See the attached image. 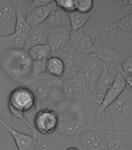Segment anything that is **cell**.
<instances>
[{"label": "cell", "mask_w": 132, "mask_h": 150, "mask_svg": "<svg viewBox=\"0 0 132 150\" xmlns=\"http://www.w3.org/2000/svg\"><path fill=\"white\" fill-rule=\"evenodd\" d=\"M32 91L36 103V112L42 109L57 111L59 103L65 101L64 80L45 73L35 78H30L23 84Z\"/></svg>", "instance_id": "6da1fadb"}, {"label": "cell", "mask_w": 132, "mask_h": 150, "mask_svg": "<svg viewBox=\"0 0 132 150\" xmlns=\"http://www.w3.org/2000/svg\"><path fill=\"white\" fill-rule=\"evenodd\" d=\"M96 128L132 132V90L126 86L121 96L104 110Z\"/></svg>", "instance_id": "7a4b0ae2"}, {"label": "cell", "mask_w": 132, "mask_h": 150, "mask_svg": "<svg viewBox=\"0 0 132 150\" xmlns=\"http://www.w3.org/2000/svg\"><path fill=\"white\" fill-rule=\"evenodd\" d=\"M86 109L66 100L65 103L58 104L57 107L59 118L58 131L62 137L65 138L79 137L82 133L95 127L96 121L86 119L83 112Z\"/></svg>", "instance_id": "3957f363"}, {"label": "cell", "mask_w": 132, "mask_h": 150, "mask_svg": "<svg viewBox=\"0 0 132 150\" xmlns=\"http://www.w3.org/2000/svg\"><path fill=\"white\" fill-rule=\"evenodd\" d=\"M32 59L27 50H4L0 55V69L7 78L13 83L23 85L30 79Z\"/></svg>", "instance_id": "277c9868"}, {"label": "cell", "mask_w": 132, "mask_h": 150, "mask_svg": "<svg viewBox=\"0 0 132 150\" xmlns=\"http://www.w3.org/2000/svg\"><path fill=\"white\" fill-rule=\"evenodd\" d=\"M36 103L34 94L26 86L16 87L8 96V108L15 119H20L32 131V122L36 113Z\"/></svg>", "instance_id": "5b68a950"}, {"label": "cell", "mask_w": 132, "mask_h": 150, "mask_svg": "<svg viewBox=\"0 0 132 150\" xmlns=\"http://www.w3.org/2000/svg\"><path fill=\"white\" fill-rule=\"evenodd\" d=\"M84 30L93 40H99L106 45L114 49H120L121 45L131 38L119 29L114 22L106 21L104 22L91 23L84 27Z\"/></svg>", "instance_id": "8992f818"}, {"label": "cell", "mask_w": 132, "mask_h": 150, "mask_svg": "<svg viewBox=\"0 0 132 150\" xmlns=\"http://www.w3.org/2000/svg\"><path fill=\"white\" fill-rule=\"evenodd\" d=\"M36 141L34 150H65L70 145H79V137L65 138L58 131L50 135H42L32 131Z\"/></svg>", "instance_id": "52a82bcc"}, {"label": "cell", "mask_w": 132, "mask_h": 150, "mask_svg": "<svg viewBox=\"0 0 132 150\" xmlns=\"http://www.w3.org/2000/svg\"><path fill=\"white\" fill-rule=\"evenodd\" d=\"M103 67V63L93 55L83 56L81 70L78 76L90 92H93L96 82L102 73Z\"/></svg>", "instance_id": "ba28073f"}, {"label": "cell", "mask_w": 132, "mask_h": 150, "mask_svg": "<svg viewBox=\"0 0 132 150\" xmlns=\"http://www.w3.org/2000/svg\"><path fill=\"white\" fill-rule=\"evenodd\" d=\"M58 122L59 118L56 110L42 109L35 113L32 126L34 131L40 134L50 135L58 131Z\"/></svg>", "instance_id": "9c48e42d"}, {"label": "cell", "mask_w": 132, "mask_h": 150, "mask_svg": "<svg viewBox=\"0 0 132 150\" xmlns=\"http://www.w3.org/2000/svg\"><path fill=\"white\" fill-rule=\"evenodd\" d=\"M52 56L60 58L64 63L65 71L63 80L72 79L79 74L84 56L76 52L68 45L64 49L54 52Z\"/></svg>", "instance_id": "30bf717a"}, {"label": "cell", "mask_w": 132, "mask_h": 150, "mask_svg": "<svg viewBox=\"0 0 132 150\" xmlns=\"http://www.w3.org/2000/svg\"><path fill=\"white\" fill-rule=\"evenodd\" d=\"M82 150H110L104 130L96 127L82 133L79 136Z\"/></svg>", "instance_id": "8fae6325"}, {"label": "cell", "mask_w": 132, "mask_h": 150, "mask_svg": "<svg viewBox=\"0 0 132 150\" xmlns=\"http://www.w3.org/2000/svg\"><path fill=\"white\" fill-rule=\"evenodd\" d=\"M93 42L96 47V52L92 55L100 59L108 67L109 66L114 67L115 65H121L127 56L120 49L107 46L99 40L95 39Z\"/></svg>", "instance_id": "7c38bea8"}, {"label": "cell", "mask_w": 132, "mask_h": 150, "mask_svg": "<svg viewBox=\"0 0 132 150\" xmlns=\"http://www.w3.org/2000/svg\"><path fill=\"white\" fill-rule=\"evenodd\" d=\"M16 22V9L11 1L0 0V36L14 33Z\"/></svg>", "instance_id": "4fadbf2b"}, {"label": "cell", "mask_w": 132, "mask_h": 150, "mask_svg": "<svg viewBox=\"0 0 132 150\" xmlns=\"http://www.w3.org/2000/svg\"><path fill=\"white\" fill-rule=\"evenodd\" d=\"M68 45L82 56L92 55L96 52L93 40L84 30L83 28L72 31Z\"/></svg>", "instance_id": "5bb4252c"}, {"label": "cell", "mask_w": 132, "mask_h": 150, "mask_svg": "<svg viewBox=\"0 0 132 150\" xmlns=\"http://www.w3.org/2000/svg\"><path fill=\"white\" fill-rule=\"evenodd\" d=\"M72 33L71 26H62L48 28L47 45L51 50V54L64 49L68 45Z\"/></svg>", "instance_id": "9a60e30c"}, {"label": "cell", "mask_w": 132, "mask_h": 150, "mask_svg": "<svg viewBox=\"0 0 132 150\" xmlns=\"http://www.w3.org/2000/svg\"><path fill=\"white\" fill-rule=\"evenodd\" d=\"M114 79H115V76H113L110 73L108 67L103 63L102 73L98 78L97 81L96 82L92 92L93 104L95 105L96 110L102 103L107 91L112 85Z\"/></svg>", "instance_id": "2e32d148"}, {"label": "cell", "mask_w": 132, "mask_h": 150, "mask_svg": "<svg viewBox=\"0 0 132 150\" xmlns=\"http://www.w3.org/2000/svg\"><path fill=\"white\" fill-rule=\"evenodd\" d=\"M126 86L127 85H126V82L124 79V77L121 76L120 73L117 72V75L115 76V79L109 90L107 91L102 103L96 110L95 115L96 120L102 115L103 112H104V110L121 96V94L124 90Z\"/></svg>", "instance_id": "e0dca14e"}, {"label": "cell", "mask_w": 132, "mask_h": 150, "mask_svg": "<svg viewBox=\"0 0 132 150\" xmlns=\"http://www.w3.org/2000/svg\"><path fill=\"white\" fill-rule=\"evenodd\" d=\"M104 131L110 150H132V132Z\"/></svg>", "instance_id": "ac0fdd59"}, {"label": "cell", "mask_w": 132, "mask_h": 150, "mask_svg": "<svg viewBox=\"0 0 132 150\" xmlns=\"http://www.w3.org/2000/svg\"><path fill=\"white\" fill-rule=\"evenodd\" d=\"M0 125L10 134V135L13 138L14 142L16 143L17 150H34L36 146V141L32 134H27L16 131V129L7 124L1 117H0Z\"/></svg>", "instance_id": "d6986e66"}, {"label": "cell", "mask_w": 132, "mask_h": 150, "mask_svg": "<svg viewBox=\"0 0 132 150\" xmlns=\"http://www.w3.org/2000/svg\"><path fill=\"white\" fill-rule=\"evenodd\" d=\"M107 21L116 23L132 14V0H113L108 8Z\"/></svg>", "instance_id": "ffe728a7"}, {"label": "cell", "mask_w": 132, "mask_h": 150, "mask_svg": "<svg viewBox=\"0 0 132 150\" xmlns=\"http://www.w3.org/2000/svg\"><path fill=\"white\" fill-rule=\"evenodd\" d=\"M56 6H56L55 1L51 0L48 3L44 6H41L35 8L26 16L27 22L30 28L44 23V21L48 17L49 14L51 13V11Z\"/></svg>", "instance_id": "44dd1931"}, {"label": "cell", "mask_w": 132, "mask_h": 150, "mask_svg": "<svg viewBox=\"0 0 132 150\" xmlns=\"http://www.w3.org/2000/svg\"><path fill=\"white\" fill-rule=\"evenodd\" d=\"M47 31L48 28L44 23L30 28L26 38L24 49L28 50L31 47L47 44Z\"/></svg>", "instance_id": "7402d4cb"}, {"label": "cell", "mask_w": 132, "mask_h": 150, "mask_svg": "<svg viewBox=\"0 0 132 150\" xmlns=\"http://www.w3.org/2000/svg\"><path fill=\"white\" fill-rule=\"evenodd\" d=\"M44 23L48 28L70 25L68 13L59 7L56 6L49 14L48 17Z\"/></svg>", "instance_id": "603a6c76"}, {"label": "cell", "mask_w": 132, "mask_h": 150, "mask_svg": "<svg viewBox=\"0 0 132 150\" xmlns=\"http://www.w3.org/2000/svg\"><path fill=\"white\" fill-rule=\"evenodd\" d=\"M26 38L22 37L16 32L6 36H0V49L10 50V49H24Z\"/></svg>", "instance_id": "cb8c5ba5"}, {"label": "cell", "mask_w": 132, "mask_h": 150, "mask_svg": "<svg viewBox=\"0 0 132 150\" xmlns=\"http://www.w3.org/2000/svg\"><path fill=\"white\" fill-rule=\"evenodd\" d=\"M94 13H95V10L88 13H82L78 12L76 10L68 13L70 26H71L72 31L82 29L84 27H86V23H88V21L93 16Z\"/></svg>", "instance_id": "d4e9b609"}, {"label": "cell", "mask_w": 132, "mask_h": 150, "mask_svg": "<svg viewBox=\"0 0 132 150\" xmlns=\"http://www.w3.org/2000/svg\"><path fill=\"white\" fill-rule=\"evenodd\" d=\"M46 69L47 73L48 74L53 77L62 78L65 67H64V63L60 58L57 56H51L47 60Z\"/></svg>", "instance_id": "484cf974"}, {"label": "cell", "mask_w": 132, "mask_h": 150, "mask_svg": "<svg viewBox=\"0 0 132 150\" xmlns=\"http://www.w3.org/2000/svg\"><path fill=\"white\" fill-rule=\"evenodd\" d=\"M27 51L29 56L33 61L47 60L52 56L51 48L47 44L31 47Z\"/></svg>", "instance_id": "4316f807"}, {"label": "cell", "mask_w": 132, "mask_h": 150, "mask_svg": "<svg viewBox=\"0 0 132 150\" xmlns=\"http://www.w3.org/2000/svg\"><path fill=\"white\" fill-rule=\"evenodd\" d=\"M47 60H32L30 78H35L47 73Z\"/></svg>", "instance_id": "83f0119b"}, {"label": "cell", "mask_w": 132, "mask_h": 150, "mask_svg": "<svg viewBox=\"0 0 132 150\" xmlns=\"http://www.w3.org/2000/svg\"><path fill=\"white\" fill-rule=\"evenodd\" d=\"M75 10L88 13L95 10V2L93 0H75Z\"/></svg>", "instance_id": "f1b7e54d"}, {"label": "cell", "mask_w": 132, "mask_h": 150, "mask_svg": "<svg viewBox=\"0 0 132 150\" xmlns=\"http://www.w3.org/2000/svg\"><path fill=\"white\" fill-rule=\"evenodd\" d=\"M115 24L119 29L123 30L124 32L132 38V14L121 19V21L116 22Z\"/></svg>", "instance_id": "f546056e"}, {"label": "cell", "mask_w": 132, "mask_h": 150, "mask_svg": "<svg viewBox=\"0 0 132 150\" xmlns=\"http://www.w3.org/2000/svg\"><path fill=\"white\" fill-rule=\"evenodd\" d=\"M55 3L57 6L68 13L75 10V1L74 0H57Z\"/></svg>", "instance_id": "4dcf8cb0"}, {"label": "cell", "mask_w": 132, "mask_h": 150, "mask_svg": "<svg viewBox=\"0 0 132 150\" xmlns=\"http://www.w3.org/2000/svg\"><path fill=\"white\" fill-rule=\"evenodd\" d=\"M121 69L126 74L132 75V55H127L121 64Z\"/></svg>", "instance_id": "1f68e13d"}, {"label": "cell", "mask_w": 132, "mask_h": 150, "mask_svg": "<svg viewBox=\"0 0 132 150\" xmlns=\"http://www.w3.org/2000/svg\"><path fill=\"white\" fill-rule=\"evenodd\" d=\"M114 67L116 69L117 72L120 73L121 76L124 77V81L126 82L127 87L132 90V75H128L126 74L125 73H124L121 69V65H115Z\"/></svg>", "instance_id": "d6a6232c"}, {"label": "cell", "mask_w": 132, "mask_h": 150, "mask_svg": "<svg viewBox=\"0 0 132 150\" xmlns=\"http://www.w3.org/2000/svg\"><path fill=\"white\" fill-rule=\"evenodd\" d=\"M65 150H82L79 145H70L68 146Z\"/></svg>", "instance_id": "836d02e7"}, {"label": "cell", "mask_w": 132, "mask_h": 150, "mask_svg": "<svg viewBox=\"0 0 132 150\" xmlns=\"http://www.w3.org/2000/svg\"><path fill=\"white\" fill-rule=\"evenodd\" d=\"M2 133H1V127H0V138H2Z\"/></svg>", "instance_id": "e575fe53"}, {"label": "cell", "mask_w": 132, "mask_h": 150, "mask_svg": "<svg viewBox=\"0 0 132 150\" xmlns=\"http://www.w3.org/2000/svg\"><path fill=\"white\" fill-rule=\"evenodd\" d=\"M0 150H2V149H1V148H0Z\"/></svg>", "instance_id": "d590c367"}]
</instances>
